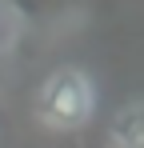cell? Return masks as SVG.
<instances>
[{
    "label": "cell",
    "mask_w": 144,
    "mask_h": 148,
    "mask_svg": "<svg viewBox=\"0 0 144 148\" xmlns=\"http://www.w3.org/2000/svg\"><path fill=\"white\" fill-rule=\"evenodd\" d=\"M96 112V84L76 64H64L36 88V120L52 132H76Z\"/></svg>",
    "instance_id": "obj_1"
},
{
    "label": "cell",
    "mask_w": 144,
    "mask_h": 148,
    "mask_svg": "<svg viewBox=\"0 0 144 148\" xmlns=\"http://www.w3.org/2000/svg\"><path fill=\"white\" fill-rule=\"evenodd\" d=\"M112 148H144V100H128L112 120Z\"/></svg>",
    "instance_id": "obj_2"
}]
</instances>
